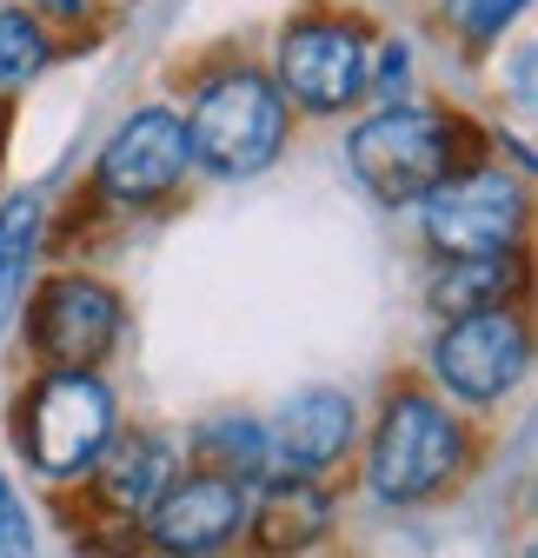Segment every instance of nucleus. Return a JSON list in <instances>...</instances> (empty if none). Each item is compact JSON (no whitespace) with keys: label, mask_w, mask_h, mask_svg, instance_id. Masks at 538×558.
<instances>
[{"label":"nucleus","mask_w":538,"mask_h":558,"mask_svg":"<svg viewBox=\"0 0 538 558\" xmlns=\"http://www.w3.org/2000/svg\"><path fill=\"white\" fill-rule=\"evenodd\" d=\"M479 160H486V140H479V126L465 113L406 107V100L379 107L346 140V167L379 206H419L426 193H439L445 180H458Z\"/></svg>","instance_id":"f257e3e1"},{"label":"nucleus","mask_w":538,"mask_h":558,"mask_svg":"<svg viewBox=\"0 0 538 558\" xmlns=\"http://www.w3.org/2000/svg\"><path fill=\"white\" fill-rule=\"evenodd\" d=\"M186 120V154L193 167H207L213 180H253L286 154L293 133V107L280 100V87L259 66H227L193 94Z\"/></svg>","instance_id":"f03ea898"},{"label":"nucleus","mask_w":538,"mask_h":558,"mask_svg":"<svg viewBox=\"0 0 538 558\" xmlns=\"http://www.w3.org/2000/svg\"><path fill=\"white\" fill-rule=\"evenodd\" d=\"M465 472V426L458 412L426 392V386H399L372 426L366 446V485L386 506H426Z\"/></svg>","instance_id":"7ed1b4c3"},{"label":"nucleus","mask_w":538,"mask_h":558,"mask_svg":"<svg viewBox=\"0 0 538 558\" xmlns=\"http://www.w3.org/2000/svg\"><path fill=\"white\" fill-rule=\"evenodd\" d=\"M120 433V405L100 373H40L14 399V446L40 478H81Z\"/></svg>","instance_id":"20e7f679"},{"label":"nucleus","mask_w":538,"mask_h":558,"mask_svg":"<svg viewBox=\"0 0 538 558\" xmlns=\"http://www.w3.org/2000/svg\"><path fill=\"white\" fill-rule=\"evenodd\" d=\"M366 66H372L366 21L359 14H326V8H313V14H299V21L280 27L273 74H266V81L280 87L286 107L332 120V113H346V107L366 100Z\"/></svg>","instance_id":"39448f33"},{"label":"nucleus","mask_w":538,"mask_h":558,"mask_svg":"<svg viewBox=\"0 0 538 558\" xmlns=\"http://www.w3.org/2000/svg\"><path fill=\"white\" fill-rule=\"evenodd\" d=\"M531 199L525 180L505 167H465L439 193L419 199V233L439 259H486V253H518L525 246Z\"/></svg>","instance_id":"423d86ee"},{"label":"nucleus","mask_w":538,"mask_h":558,"mask_svg":"<svg viewBox=\"0 0 538 558\" xmlns=\"http://www.w3.org/2000/svg\"><path fill=\"white\" fill-rule=\"evenodd\" d=\"M126 326V300L94 272H53L27 300V345L47 373H94Z\"/></svg>","instance_id":"0eeeda50"},{"label":"nucleus","mask_w":538,"mask_h":558,"mask_svg":"<svg viewBox=\"0 0 538 558\" xmlns=\"http://www.w3.org/2000/svg\"><path fill=\"white\" fill-rule=\"evenodd\" d=\"M426 366H432L439 392H452L458 405H492V399H505L525 379V366H531V332H525L518 306L465 313V319H445L439 326Z\"/></svg>","instance_id":"6e6552de"},{"label":"nucleus","mask_w":538,"mask_h":558,"mask_svg":"<svg viewBox=\"0 0 538 558\" xmlns=\"http://www.w3.org/2000/svg\"><path fill=\"white\" fill-rule=\"evenodd\" d=\"M186 167H193L186 120L173 107H140L107 133V147L94 160V193L120 214H147L186 180Z\"/></svg>","instance_id":"1a4fd4ad"},{"label":"nucleus","mask_w":538,"mask_h":558,"mask_svg":"<svg viewBox=\"0 0 538 558\" xmlns=\"http://www.w3.org/2000/svg\"><path fill=\"white\" fill-rule=\"evenodd\" d=\"M246 506H253L246 485L213 478V472H193V478L180 472L160 493V506L147 512V545L160 558H213L246 532Z\"/></svg>","instance_id":"9d476101"},{"label":"nucleus","mask_w":538,"mask_h":558,"mask_svg":"<svg viewBox=\"0 0 538 558\" xmlns=\"http://www.w3.org/2000/svg\"><path fill=\"white\" fill-rule=\"evenodd\" d=\"M359 439V405L340 386H306L280 405V418L266 426V452L286 478H313L326 465H340Z\"/></svg>","instance_id":"9b49d317"},{"label":"nucleus","mask_w":538,"mask_h":558,"mask_svg":"<svg viewBox=\"0 0 538 558\" xmlns=\"http://www.w3.org/2000/svg\"><path fill=\"white\" fill-rule=\"evenodd\" d=\"M173 478H180V446L167 433H113V446L94 465L100 499L113 512H133V519H147Z\"/></svg>","instance_id":"f8f14e48"},{"label":"nucleus","mask_w":538,"mask_h":558,"mask_svg":"<svg viewBox=\"0 0 538 558\" xmlns=\"http://www.w3.org/2000/svg\"><path fill=\"white\" fill-rule=\"evenodd\" d=\"M326 525H332V499L319 493L313 478H273L259 493V506H246V532H253V551L259 558H293Z\"/></svg>","instance_id":"ddd939ff"},{"label":"nucleus","mask_w":538,"mask_h":558,"mask_svg":"<svg viewBox=\"0 0 538 558\" xmlns=\"http://www.w3.org/2000/svg\"><path fill=\"white\" fill-rule=\"evenodd\" d=\"M525 287V253H486V259H439V272L426 279V306L439 319H465V313H492L512 306V293Z\"/></svg>","instance_id":"4468645a"},{"label":"nucleus","mask_w":538,"mask_h":558,"mask_svg":"<svg viewBox=\"0 0 538 558\" xmlns=\"http://www.w3.org/2000/svg\"><path fill=\"white\" fill-rule=\"evenodd\" d=\"M40 240H47V199L8 193L0 199V326H8L14 300L27 293V266L40 259Z\"/></svg>","instance_id":"2eb2a0df"},{"label":"nucleus","mask_w":538,"mask_h":558,"mask_svg":"<svg viewBox=\"0 0 538 558\" xmlns=\"http://www.w3.org/2000/svg\"><path fill=\"white\" fill-rule=\"evenodd\" d=\"M193 459L199 472H213V478H233V485H253L273 472V452H266V426L259 418H207V426L193 433Z\"/></svg>","instance_id":"dca6fc26"},{"label":"nucleus","mask_w":538,"mask_h":558,"mask_svg":"<svg viewBox=\"0 0 538 558\" xmlns=\"http://www.w3.org/2000/svg\"><path fill=\"white\" fill-rule=\"evenodd\" d=\"M53 60V40H47V27L27 14V8H0V94H14V87H27L40 66Z\"/></svg>","instance_id":"f3484780"},{"label":"nucleus","mask_w":538,"mask_h":558,"mask_svg":"<svg viewBox=\"0 0 538 558\" xmlns=\"http://www.w3.org/2000/svg\"><path fill=\"white\" fill-rule=\"evenodd\" d=\"M525 8H531V0H445V21H452L465 40H473V47H492Z\"/></svg>","instance_id":"a211bd4d"},{"label":"nucleus","mask_w":538,"mask_h":558,"mask_svg":"<svg viewBox=\"0 0 538 558\" xmlns=\"http://www.w3.org/2000/svg\"><path fill=\"white\" fill-rule=\"evenodd\" d=\"M413 81V47L406 40H372V66H366V94L399 107V94H406Z\"/></svg>","instance_id":"6ab92c4d"},{"label":"nucleus","mask_w":538,"mask_h":558,"mask_svg":"<svg viewBox=\"0 0 538 558\" xmlns=\"http://www.w3.org/2000/svg\"><path fill=\"white\" fill-rule=\"evenodd\" d=\"M14 551H34V519H27V499L14 493V478L0 472V558Z\"/></svg>","instance_id":"aec40b11"},{"label":"nucleus","mask_w":538,"mask_h":558,"mask_svg":"<svg viewBox=\"0 0 538 558\" xmlns=\"http://www.w3.org/2000/svg\"><path fill=\"white\" fill-rule=\"evenodd\" d=\"M34 8H47V14H60V21H81L94 0H34Z\"/></svg>","instance_id":"412c9836"}]
</instances>
